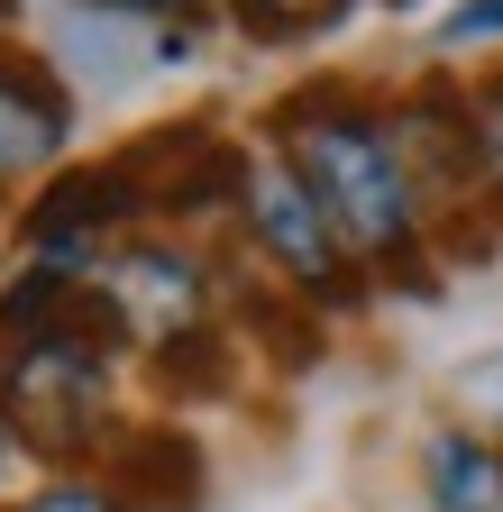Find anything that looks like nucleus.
Wrapping results in <instances>:
<instances>
[{
  "instance_id": "nucleus-1",
  "label": "nucleus",
  "mask_w": 503,
  "mask_h": 512,
  "mask_svg": "<svg viewBox=\"0 0 503 512\" xmlns=\"http://www.w3.org/2000/svg\"><path fill=\"white\" fill-rule=\"evenodd\" d=\"M266 147L311 183L321 220L339 229V247L357 256V275H403V284H430L421 256H430V192L394 138V101H375L366 83L348 74H321V83H293L275 110H266Z\"/></svg>"
},
{
  "instance_id": "nucleus-2",
  "label": "nucleus",
  "mask_w": 503,
  "mask_h": 512,
  "mask_svg": "<svg viewBox=\"0 0 503 512\" xmlns=\"http://www.w3.org/2000/svg\"><path fill=\"white\" fill-rule=\"evenodd\" d=\"M129 348L110 320H74V330H37V339H0V421L28 439L46 467H83L110 458L119 412H110V357Z\"/></svg>"
},
{
  "instance_id": "nucleus-3",
  "label": "nucleus",
  "mask_w": 503,
  "mask_h": 512,
  "mask_svg": "<svg viewBox=\"0 0 503 512\" xmlns=\"http://www.w3.org/2000/svg\"><path fill=\"white\" fill-rule=\"evenodd\" d=\"M238 220H247V247L266 256V275L284 293H302L311 311H348L366 293L357 275V256L339 247V229L321 220V202H311V183L266 147V156H247V183H238Z\"/></svg>"
},
{
  "instance_id": "nucleus-4",
  "label": "nucleus",
  "mask_w": 503,
  "mask_h": 512,
  "mask_svg": "<svg viewBox=\"0 0 503 512\" xmlns=\"http://www.w3.org/2000/svg\"><path fill=\"white\" fill-rule=\"evenodd\" d=\"M147 220V192L129 165H74L55 174L37 202L19 211V256L28 266H74V275H101V247H119V229Z\"/></svg>"
},
{
  "instance_id": "nucleus-5",
  "label": "nucleus",
  "mask_w": 503,
  "mask_h": 512,
  "mask_svg": "<svg viewBox=\"0 0 503 512\" xmlns=\"http://www.w3.org/2000/svg\"><path fill=\"white\" fill-rule=\"evenodd\" d=\"M101 293L129 320V348H165L183 330H211V266L193 247H165V238H129L101 256Z\"/></svg>"
},
{
  "instance_id": "nucleus-6",
  "label": "nucleus",
  "mask_w": 503,
  "mask_h": 512,
  "mask_svg": "<svg viewBox=\"0 0 503 512\" xmlns=\"http://www.w3.org/2000/svg\"><path fill=\"white\" fill-rule=\"evenodd\" d=\"M74 138V83L55 74L46 55L0 46V183L46 174Z\"/></svg>"
},
{
  "instance_id": "nucleus-7",
  "label": "nucleus",
  "mask_w": 503,
  "mask_h": 512,
  "mask_svg": "<svg viewBox=\"0 0 503 512\" xmlns=\"http://www.w3.org/2000/svg\"><path fill=\"white\" fill-rule=\"evenodd\" d=\"M394 138L421 174L430 202H476V128H467V83L449 74H421L394 101Z\"/></svg>"
},
{
  "instance_id": "nucleus-8",
  "label": "nucleus",
  "mask_w": 503,
  "mask_h": 512,
  "mask_svg": "<svg viewBox=\"0 0 503 512\" xmlns=\"http://www.w3.org/2000/svg\"><path fill=\"white\" fill-rule=\"evenodd\" d=\"M101 467H110V485L129 494L138 512H193L202 503V448H193V430H174V421L119 430Z\"/></svg>"
},
{
  "instance_id": "nucleus-9",
  "label": "nucleus",
  "mask_w": 503,
  "mask_h": 512,
  "mask_svg": "<svg viewBox=\"0 0 503 512\" xmlns=\"http://www.w3.org/2000/svg\"><path fill=\"white\" fill-rule=\"evenodd\" d=\"M421 494L430 512H503V448L485 430H439L421 448Z\"/></svg>"
},
{
  "instance_id": "nucleus-10",
  "label": "nucleus",
  "mask_w": 503,
  "mask_h": 512,
  "mask_svg": "<svg viewBox=\"0 0 503 512\" xmlns=\"http://www.w3.org/2000/svg\"><path fill=\"white\" fill-rule=\"evenodd\" d=\"M229 366H238V348H229L220 320H211V330H183V339H165V348H156V384H165V394H220Z\"/></svg>"
},
{
  "instance_id": "nucleus-11",
  "label": "nucleus",
  "mask_w": 503,
  "mask_h": 512,
  "mask_svg": "<svg viewBox=\"0 0 503 512\" xmlns=\"http://www.w3.org/2000/svg\"><path fill=\"white\" fill-rule=\"evenodd\" d=\"M357 10V0H229V19L257 37V46H302V37H321Z\"/></svg>"
},
{
  "instance_id": "nucleus-12",
  "label": "nucleus",
  "mask_w": 503,
  "mask_h": 512,
  "mask_svg": "<svg viewBox=\"0 0 503 512\" xmlns=\"http://www.w3.org/2000/svg\"><path fill=\"white\" fill-rule=\"evenodd\" d=\"M467 128H476V202L503 220V64L467 83Z\"/></svg>"
},
{
  "instance_id": "nucleus-13",
  "label": "nucleus",
  "mask_w": 503,
  "mask_h": 512,
  "mask_svg": "<svg viewBox=\"0 0 503 512\" xmlns=\"http://www.w3.org/2000/svg\"><path fill=\"white\" fill-rule=\"evenodd\" d=\"M10 512H138L119 485H92V476H65V485H37V494H19Z\"/></svg>"
},
{
  "instance_id": "nucleus-14",
  "label": "nucleus",
  "mask_w": 503,
  "mask_h": 512,
  "mask_svg": "<svg viewBox=\"0 0 503 512\" xmlns=\"http://www.w3.org/2000/svg\"><path fill=\"white\" fill-rule=\"evenodd\" d=\"M439 46L467 55V46H503V0H458L449 19H439Z\"/></svg>"
},
{
  "instance_id": "nucleus-15",
  "label": "nucleus",
  "mask_w": 503,
  "mask_h": 512,
  "mask_svg": "<svg viewBox=\"0 0 503 512\" xmlns=\"http://www.w3.org/2000/svg\"><path fill=\"white\" fill-rule=\"evenodd\" d=\"M92 10H110V19H202L211 0H92Z\"/></svg>"
},
{
  "instance_id": "nucleus-16",
  "label": "nucleus",
  "mask_w": 503,
  "mask_h": 512,
  "mask_svg": "<svg viewBox=\"0 0 503 512\" xmlns=\"http://www.w3.org/2000/svg\"><path fill=\"white\" fill-rule=\"evenodd\" d=\"M10 448H19V439H10V421H0V485H10Z\"/></svg>"
}]
</instances>
